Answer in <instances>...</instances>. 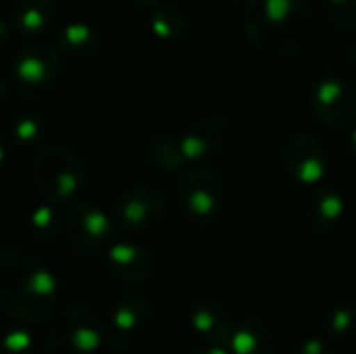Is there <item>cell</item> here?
<instances>
[{"mask_svg":"<svg viewBox=\"0 0 356 354\" xmlns=\"http://www.w3.org/2000/svg\"><path fill=\"white\" fill-rule=\"evenodd\" d=\"M346 148H348V154L356 161V127L350 131V136L346 140Z\"/></svg>","mask_w":356,"mask_h":354,"instance_id":"26","label":"cell"},{"mask_svg":"<svg viewBox=\"0 0 356 354\" xmlns=\"http://www.w3.org/2000/svg\"><path fill=\"white\" fill-rule=\"evenodd\" d=\"M190 325L198 338L207 340L211 346H227L236 323L219 300L200 298L190 311Z\"/></svg>","mask_w":356,"mask_h":354,"instance_id":"13","label":"cell"},{"mask_svg":"<svg viewBox=\"0 0 356 354\" xmlns=\"http://www.w3.org/2000/svg\"><path fill=\"white\" fill-rule=\"evenodd\" d=\"M225 348L234 354H290L292 338L275 321L244 319L234 325Z\"/></svg>","mask_w":356,"mask_h":354,"instance_id":"10","label":"cell"},{"mask_svg":"<svg viewBox=\"0 0 356 354\" xmlns=\"http://www.w3.org/2000/svg\"><path fill=\"white\" fill-rule=\"evenodd\" d=\"M344 209H346V200L340 190H336L332 186H317L307 196V200L300 209L302 225L315 238L327 236L342 221Z\"/></svg>","mask_w":356,"mask_h":354,"instance_id":"12","label":"cell"},{"mask_svg":"<svg viewBox=\"0 0 356 354\" xmlns=\"http://www.w3.org/2000/svg\"><path fill=\"white\" fill-rule=\"evenodd\" d=\"M327 4H330V15H336L338 13V8L342 6L344 10H342V19H340V23L338 25H353L355 21L350 19V15H348V6L353 8V10H356V0H327Z\"/></svg>","mask_w":356,"mask_h":354,"instance_id":"25","label":"cell"},{"mask_svg":"<svg viewBox=\"0 0 356 354\" xmlns=\"http://www.w3.org/2000/svg\"><path fill=\"white\" fill-rule=\"evenodd\" d=\"M31 227L40 238H54L58 232V217L50 207H42L31 215Z\"/></svg>","mask_w":356,"mask_h":354,"instance_id":"23","label":"cell"},{"mask_svg":"<svg viewBox=\"0 0 356 354\" xmlns=\"http://www.w3.org/2000/svg\"><path fill=\"white\" fill-rule=\"evenodd\" d=\"M353 61H355V65H356V46H355V50H353Z\"/></svg>","mask_w":356,"mask_h":354,"instance_id":"32","label":"cell"},{"mask_svg":"<svg viewBox=\"0 0 356 354\" xmlns=\"http://www.w3.org/2000/svg\"><path fill=\"white\" fill-rule=\"evenodd\" d=\"M6 42H8V25L0 19V48L6 46Z\"/></svg>","mask_w":356,"mask_h":354,"instance_id":"27","label":"cell"},{"mask_svg":"<svg viewBox=\"0 0 356 354\" xmlns=\"http://www.w3.org/2000/svg\"><path fill=\"white\" fill-rule=\"evenodd\" d=\"M196 354H229V353H227V348H225V346H209V348L198 351Z\"/></svg>","mask_w":356,"mask_h":354,"instance_id":"28","label":"cell"},{"mask_svg":"<svg viewBox=\"0 0 356 354\" xmlns=\"http://www.w3.org/2000/svg\"><path fill=\"white\" fill-rule=\"evenodd\" d=\"M323 332L327 338L346 340L356 332V309L353 305L340 303L325 311L323 315Z\"/></svg>","mask_w":356,"mask_h":354,"instance_id":"20","label":"cell"},{"mask_svg":"<svg viewBox=\"0 0 356 354\" xmlns=\"http://www.w3.org/2000/svg\"><path fill=\"white\" fill-rule=\"evenodd\" d=\"M150 317V305L146 298L138 294H127L111 307V323L113 330L121 336H127L129 332H136L146 319Z\"/></svg>","mask_w":356,"mask_h":354,"instance_id":"16","label":"cell"},{"mask_svg":"<svg viewBox=\"0 0 356 354\" xmlns=\"http://www.w3.org/2000/svg\"><path fill=\"white\" fill-rule=\"evenodd\" d=\"M0 354H33V340L23 330L6 332L0 338Z\"/></svg>","mask_w":356,"mask_h":354,"instance_id":"22","label":"cell"},{"mask_svg":"<svg viewBox=\"0 0 356 354\" xmlns=\"http://www.w3.org/2000/svg\"><path fill=\"white\" fill-rule=\"evenodd\" d=\"M106 267L117 280L127 284H140L150 277L154 263L148 250L140 248L138 244L119 242L106 250Z\"/></svg>","mask_w":356,"mask_h":354,"instance_id":"14","label":"cell"},{"mask_svg":"<svg viewBox=\"0 0 356 354\" xmlns=\"http://www.w3.org/2000/svg\"><path fill=\"white\" fill-rule=\"evenodd\" d=\"M2 159H4V148H2V144H0V163H2Z\"/></svg>","mask_w":356,"mask_h":354,"instance_id":"31","label":"cell"},{"mask_svg":"<svg viewBox=\"0 0 356 354\" xmlns=\"http://www.w3.org/2000/svg\"><path fill=\"white\" fill-rule=\"evenodd\" d=\"M294 354H334L332 353V346L327 344V340L315 336V338H309L300 344V348Z\"/></svg>","mask_w":356,"mask_h":354,"instance_id":"24","label":"cell"},{"mask_svg":"<svg viewBox=\"0 0 356 354\" xmlns=\"http://www.w3.org/2000/svg\"><path fill=\"white\" fill-rule=\"evenodd\" d=\"M102 48L100 31L83 21L67 23L56 35V50L71 58H90Z\"/></svg>","mask_w":356,"mask_h":354,"instance_id":"15","label":"cell"},{"mask_svg":"<svg viewBox=\"0 0 356 354\" xmlns=\"http://www.w3.org/2000/svg\"><path fill=\"white\" fill-rule=\"evenodd\" d=\"M4 96H6V83H4V79L0 77V104H2V100H4Z\"/></svg>","mask_w":356,"mask_h":354,"instance_id":"30","label":"cell"},{"mask_svg":"<svg viewBox=\"0 0 356 354\" xmlns=\"http://www.w3.org/2000/svg\"><path fill=\"white\" fill-rule=\"evenodd\" d=\"M148 156L154 165H159L163 171H177L184 165V154L179 148V140L171 134H152L146 142Z\"/></svg>","mask_w":356,"mask_h":354,"instance_id":"18","label":"cell"},{"mask_svg":"<svg viewBox=\"0 0 356 354\" xmlns=\"http://www.w3.org/2000/svg\"><path fill=\"white\" fill-rule=\"evenodd\" d=\"M104 340V323L88 307H71L48 330L42 354H94Z\"/></svg>","mask_w":356,"mask_h":354,"instance_id":"4","label":"cell"},{"mask_svg":"<svg viewBox=\"0 0 356 354\" xmlns=\"http://www.w3.org/2000/svg\"><path fill=\"white\" fill-rule=\"evenodd\" d=\"M131 4H136V6H140V8H150V6H156L161 0H129Z\"/></svg>","mask_w":356,"mask_h":354,"instance_id":"29","label":"cell"},{"mask_svg":"<svg viewBox=\"0 0 356 354\" xmlns=\"http://www.w3.org/2000/svg\"><path fill=\"white\" fill-rule=\"evenodd\" d=\"M35 190L50 202L69 200L83 184V165L75 152L60 144L42 148L31 161Z\"/></svg>","mask_w":356,"mask_h":354,"instance_id":"2","label":"cell"},{"mask_svg":"<svg viewBox=\"0 0 356 354\" xmlns=\"http://www.w3.org/2000/svg\"><path fill=\"white\" fill-rule=\"evenodd\" d=\"M67 236L73 246V257H79V265L90 267L113 236L111 219L90 202H73L65 215Z\"/></svg>","mask_w":356,"mask_h":354,"instance_id":"5","label":"cell"},{"mask_svg":"<svg viewBox=\"0 0 356 354\" xmlns=\"http://www.w3.org/2000/svg\"><path fill=\"white\" fill-rule=\"evenodd\" d=\"M282 163L292 182L315 188L321 186L330 167L327 150L307 131H296L286 138L282 146Z\"/></svg>","mask_w":356,"mask_h":354,"instance_id":"7","label":"cell"},{"mask_svg":"<svg viewBox=\"0 0 356 354\" xmlns=\"http://www.w3.org/2000/svg\"><path fill=\"white\" fill-rule=\"evenodd\" d=\"M234 123L227 117H204L186 127L179 138V148L186 161H202L219 154L232 140Z\"/></svg>","mask_w":356,"mask_h":354,"instance_id":"11","label":"cell"},{"mask_svg":"<svg viewBox=\"0 0 356 354\" xmlns=\"http://www.w3.org/2000/svg\"><path fill=\"white\" fill-rule=\"evenodd\" d=\"M44 129H46V125H44V121L40 117L27 115V117H21L15 123L13 136L21 144H33V142H38V140L44 138Z\"/></svg>","mask_w":356,"mask_h":354,"instance_id":"21","label":"cell"},{"mask_svg":"<svg viewBox=\"0 0 356 354\" xmlns=\"http://www.w3.org/2000/svg\"><path fill=\"white\" fill-rule=\"evenodd\" d=\"M186 15L177 6H159L150 17V31L161 42H173L186 33Z\"/></svg>","mask_w":356,"mask_h":354,"instance_id":"19","label":"cell"},{"mask_svg":"<svg viewBox=\"0 0 356 354\" xmlns=\"http://www.w3.org/2000/svg\"><path fill=\"white\" fill-rule=\"evenodd\" d=\"M177 198L190 223L200 227L213 225L223 213V179L211 167L186 169L177 184Z\"/></svg>","mask_w":356,"mask_h":354,"instance_id":"3","label":"cell"},{"mask_svg":"<svg viewBox=\"0 0 356 354\" xmlns=\"http://www.w3.org/2000/svg\"><path fill=\"white\" fill-rule=\"evenodd\" d=\"M54 17V2L52 0H21L15 8V27L21 33L33 35L44 31Z\"/></svg>","mask_w":356,"mask_h":354,"instance_id":"17","label":"cell"},{"mask_svg":"<svg viewBox=\"0 0 356 354\" xmlns=\"http://www.w3.org/2000/svg\"><path fill=\"white\" fill-rule=\"evenodd\" d=\"M56 284L48 267L25 248L0 252V311L19 321H42L54 307Z\"/></svg>","mask_w":356,"mask_h":354,"instance_id":"1","label":"cell"},{"mask_svg":"<svg viewBox=\"0 0 356 354\" xmlns=\"http://www.w3.org/2000/svg\"><path fill=\"white\" fill-rule=\"evenodd\" d=\"M167 202L154 188L134 186L115 200V221L127 232H150L163 223Z\"/></svg>","mask_w":356,"mask_h":354,"instance_id":"8","label":"cell"},{"mask_svg":"<svg viewBox=\"0 0 356 354\" xmlns=\"http://www.w3.org/2000/svg\"><path fill=\"white\" fill-rule=\"evenodd\" d=\"M58 75V52L48 44L23 46L13 63V77L17 90L27 100L46 98Z\"/></svg>","mask_w":356,"mask_h":354,"instance_id":"6","label":"cell"},{"mask_svg":"<svg viewBox=\"0 0 356 354\" xmlns=\"http://www.w3.org/2000/svg\"><path fill=\"white\" fill-rule=\"evenodd\" d=\"M311 108L330 127H346L356 117V90L340 77H321L311 90Z\"/></svg>","mask_w":356,"mask_h":354,"instance_id":"9","label":"cell"}]
</instances>
